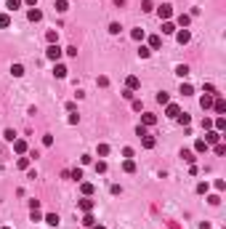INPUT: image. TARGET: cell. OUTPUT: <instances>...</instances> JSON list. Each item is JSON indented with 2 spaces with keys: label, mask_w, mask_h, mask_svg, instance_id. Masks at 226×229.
I'll return each instance as SVG.
<instances>
[{
  "label": "cell",
  "mask_w": 226,
  "mask_h": 229,
  "mask_svg": "<svg viewBox=\"0 0 226 229\" xmlns=\"http://www.w3.org/2000/svg\"><path fill=\"white\" fill-rule=\"evenodd\" d=\"M59 56H61L59 46H51V48H48V59H53V61H56V59H59Z\"/></svg>",
  "instance_id": "6da1fadb"
},
{
  "label": "cell",
  "mask_w": 226,
  "mask_h": 229,
  "mask_svg": "<svg viewBox=\"0 0 226 229\" xmlns=\"http://www.w3.org/2000/svg\"><path fill=\"white\" fill-rule=\"evenodd\" d=\"M178 115H181L178 107H176V104H168V117H178Z\"/></svg>",
  "instance_id": "7a4b0ae2"
},
{
  "label": "cell",
  "mask_w": 226,
  "mask_h": 229,
  "mask_svg": "<svg viewBox=\"0 0 226 229\" xmlns=\"http://www.w3.org/2000/svg\"><path fill=\"white\" fill-rule=\"evenodd\" d=\"M45 224H48V227H59V216L48 213V216H45Z\"/></svg>",
  "instance_id": "3957f363"
},
{
  "label": "cell",
  "mask_w": 226,
  "mask_h": 229,
  "mask_svg": "<svg viewBox=\"0 0 226 229\" xmlns=\"http://www.w3.org/2000/svg\"><path fill=\"white\" fill-rule=\"evenodd\" d=\"M170 6H160V19H168V16H170Z\"/></svg>",
  "instance_id": "277c9868"
},
{
  "label": "cell",
  "mask_w": 226,
  "mask_h": 229,
  "mask_svg": "<svg viewBox=\"0 0 226 229\" xmlns=\"http://www.w3.org/2000/svg\"><path fill=\"white\" fill-rule=\"evenodd\" d=\"M205 139H207V141H210V144H215V141H218V139H221V136H218V133H215V131H210V133H207V136H205Z\"/></svg>",
  "instance_id": "5b68a950"
},
{
  "label": "cell",
  "mask_w": 226,
  "mask_h": 229,
  "mask_svg": "<svg viewBox=\"0 0 226 229\" xmlns=\"http://www.w3.org/2000/svg\"><path fill=\"white\" fill-rule=\"evenodd\" d=\"M157 101H160V104H168V101H170V96H168V93H157Z\"/></svg>",
  "instance_id": "8992f818"
},
{
  "label": "cell",
  "mask_w": 226,
  "mask_h": 229,
  "mask_svg": "<svg viewBox=\"0 0 226 229\" xmlns=\"http://www.w3.org/2000/svg\"><path fill=\"white\" fill-rule=\"evenodd\" d=\"M173 29H176V27H173V24H170V21H165V24H162V32H165V35H170V32H173Z\"/></svg>",
  "instance_id": "52a82bcc"
},
{
  "label": "cell",
  "mask_w": 226,
  "mask_h": 229,
  "mask_svg": "<svg viewBox=\"0 0 226 229\" xmlns=\"http://www.w3.org/2000/svg\"><path fill=\"white\" fill-rule=\"evenodd\" d=\"M80 208H83V210H91L93 203H91V200H80Z\"/></svg>",
  "instance_id": "ba28073f"
},
{
  "label": "cell",
  "mask_w": 226,
  "mask_h": 229,
  "mask_svg": "<svg viewBox=\"0 0 226 229\" xmlns=\"http://www.w3.org/2000/svg\"><path fill=\"white\" fill-rule=\"evenodd\" d=\"M202 107H205V109H210V107H213V99H210V96H202Z\"/></svg>",
  "instance_id": "9c48e42d"
},
{
  "label": "cell",
  "mask_w": 226,
  "mask_h": 229,
  "mask_svg": "<svg viewBox=\"0 0 226 229\" xmlns=\"http://www.w3.org/2000/svg\"><path fill=\"white\" fill-rule=\"evenodd\" d=\"M144 147H149V149L154 147V139H152V136H146V133H144Z\"/></svg>",
  "instance_id": "30bf717a"
},
{
  "label": "cell",
  "mask_w": 226,
  "mask_h": 229,
  "mask_svg": "<svg viewBox=\"0 0 226 229\" xmlns=\"http://www.w3.org/2000/svg\"><path fill=\"white\" fill-rule=\"evenodd\" d=\"M213 107H215V112H218V115H221V112L226 109V104H224V101H221V99H218V101H215V104H213Z\"/></svg>",
  "instance_id": "8fae6325"
},
{
  "label": "cell",
  "mask_w": 226,
  "mask_h": 229,
  "mask_svg": "<svg viewBox=\"0 0 226 229\" xmlns=\"http://www.w3.org/2000/svg\"><path fill=\"white\" fill-rule=\"evenodd\" d=\"M19 6H21V0H8V8H11V11H16Z\"/></svg>",
  "instance_id": "7c38bea8"
},
{
  "label": "cell",
  "mask_w": 226,
  "mask_h": 229,
  "mask_svg": "<svg viewBox=\"0 0 226 229\" xmlns=\"http://www.w3.org/2000/svg\"><path fill=\"white\" fill-rule=\"evenodd\" d=\"M128 88H139V77H128Z\"/></svg>",
  "instance_id": "4fadbf2b"
},
{
  "label": "cell",
  "mask_w": 226,
  "mask_h": 229,
  "mask_svg": "<svg viewBox=\"0 0 226 229\" xmlns=\"http://www.w3.org/2000/svg\"><path fill=\"white\" fill-rule=\"evenodd\" d=\"M13 147H16V152H24V149H27L24 141H13Z\"/></svg>",
  "instance_id": "5bb4252c"
},
{
  "label": "cell",
  "mask_w": 226,
  "mask_h": 229,
  "mask_svg": "<svg viewBox=\"0 0 226 229\" xmlns=\"http://www.w3.org/2000/svg\"><path fill=\"white\" fill-rule=\"evenodd\" d=\"M178 43H189V32H178Z\"/></svg>",
  "instance_id": "9a60e30c"
},
{
  "label": "cell",
  "mask_w": 226,
  "mask_h": 229,
  "mask_svg": "<svg viewBox=\"0 0 226 229\" xmlns=\"http://www.w3.org/2000/svg\"><path fill=\"white\" fill-rule=\"evenodd\" d=\"M197 152H207V141H197Z\"/></svg>",
  "instance_id": "2e32d148"
},
{
  "label": "cell",
  "mask_w": 226,
  "mask_h": 229,
  "mask_svg": "<svg viewBox=\"0 0 226 229\" xmlns=\"http://www.w3.org/2000/svg\"><path fill=\"white\" fill-rule=\"evenodd\" d=\"M56 11H66V0H59V3H56Z\"/></svg>",
  "instance_id": "e0dca14e"
},
{
  "label": "cell",
  "mask_w": 226,
  "mask_h": 229,
  "mask_svg": "<svg viewBox=\"0 0 226 229\" xmlns=\"http://www.w3.org/2000/svg\"><path fill=\"white\" fill-rule=\"evenodd\" d=\"M40 16H43V13H40V11H29V19H32V21H37Z\"/></svg>",
  "instance_id": "ac0fdd59"
},
{
  "label": "cell",
  "mask_w": 226,
  "mask_h": 229,
  "mask_svg": "<svg viewBox=\"0 0 226 229\" xmlns=\"http://www.w3.org/2000/svg\"><path fill=\"white\" fill-rule=\"evenodd\" d=\"M144 123L146 125H154V115H144Z\"/></svg>",
  "instance_id": "d6986e66"
},
{
  "label": "cell",
  "mask_w": 226,
  "mask_h": 229,
  "mask_svg": "<svg viewBox=\"0 0 226 229\" xmlns=\"http://www.w3.org/2000/svg\"><path fill=\"white\" fill-rule=\"evenodd\" d=\"M8 21H11L8 16H0V27H8Z\"/></svg>",
  "instance_id": "ffe728a7"
},
{
  "label": "cell",
  "mask_w": 226,
  "mask_h": 229,
  "mask_svg": "<svg viewBox=\"0 0 226 229\" xmlns=\"http://www.w3.org/2000/svg\"><path fill=\"white\" fill-rule=\"evenodd\" d=\"M6 229H8V227H6Z\"/></svg>",
  "instance_id": "44dd1931"
}]
</instances>
